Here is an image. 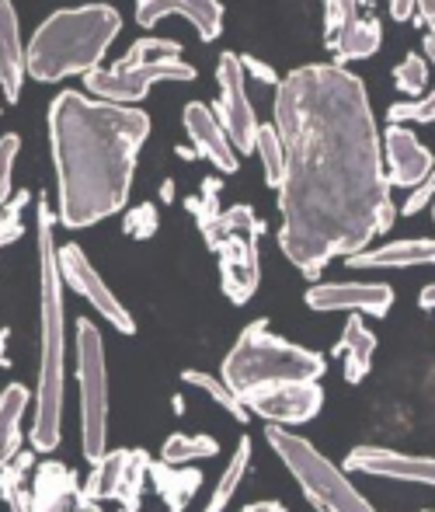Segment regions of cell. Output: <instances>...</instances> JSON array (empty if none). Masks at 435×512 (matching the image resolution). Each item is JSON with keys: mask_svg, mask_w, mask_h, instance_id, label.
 I'll return each mask as SVG.
<instances>
[{"mask_svg": "<svg viewBox=\"0 0 435 512\" xmlns=\"http://www.w3.org/2000/svg\"><path fill=\"white\" fill-rule=\"evenodd\" d=\"M272 119L286 147L275 189L279 251L303 276H317L394 223L383 136L362 77L338 63L289 70L275 88Z\"/></svg>", "mask_w": 435, "mask_h": 512, "instance_id": "obj_1", "label": "cell"}, {"mask_svg": "<svg viewBox=\"0 0 435 512\" xmlns=\"http://www.w3.org/2000/svg\"><path fill=\"white\" fill-rule=\"evenodd\" d=\"M147 136L150 115L143 108L101 102L84 91H60L49 105L56 220L84 230L122 213Z\"/></svg>", "mask_w": 435, "mask_h": 512, "instance_id": "obj_2", "label": "cell"}, {"mask_svg": "<svg viewBox=\"0 0 435 512\" xmlns=\"http://www.w3.org/2000/svg\"><path fill=\"white\" fill-rule=\"evenodd\" d=\"M56 213L46 196L35 203V255H39V384L28 439L35 453H53L63 436V394H67V307L56 244Z\"/></svg>", "mask_w": 435, "mask_h": 512, "instance_id": "obj_3", "label": "cell"}, {"mask_svg": "<svg viewBox=\"0 0 435 512\" xmlns=\"http://www.w3.org/2000/svg\"><path fill=\"white\" fill-rule=\"evenodd\" d=\"M119 32V11L105 0L53 11L25 42L28 77H35L39 84H60L74 74L87 77L91 70H98Z\"/></svg>", "mask_w": 435, "mask_h": 512, "instance_id": "obj_4", "label": "cell"}, {"mask_svg": "<svg viewBox=\"0 0 435 512\" xmlns=\"http://www.w3.org/2000/svg\"><path fill=\"white\" fill-rule=\"evenodd\" d=\"M220 178L209 175L202 182L199 196H188L185 206L188 213L199 223V234L206 241L209 251H216L220 258V286L223 297L230 304H248L261 286V234H265V223L255 216V209L237 203L230 209H220Z\"/></svg>", "mask_w": 435, "mask_h": 512, "instance_id": "obj_5", "label": "cell"}, {"mask_svg": "<svg viewBox=\"0 0 435 512\" xmlns=\"http://www.w3.org/2000/svg\"><path fill=\"white\" fill-rule=\"evenodd\" d=\"M321 377H324V356L272 335L268 321H251L237 335L234 349L223 356V380L241 398L275 384H296V380H321Z\"/></svg>", "mask_w": 435, "mask_h": 512, "instance_id": "obj_6", "label": "cell"}, {"mask_svg": "<svg viewBox=\"0 0 435 512\" xmlns=\"http://www.w3.org/2000/svg\"><path fill=\"white\" fill-rule=\"evenodd\" d=\"M164 81H195V67L185 63L181 42L161 39V35H143L129 46V53L115 67L91 70L84 77V91H91V98H101V102L136 105Z\"/></svg>", "mask_w": 435, "mask_h": 512, "instance_id": "obj_7", "label": "cell"}, {"mask_svg": "<svg viewBox=\"0 0 435 512\" xmlns=\"http://www.w3.org/2000/svg\"><path fill=\"white\" fill-rule=\"evenodd\" d=\"M0 499L11 512H105L84 492L74 467L60 460H42L35 467V457L25 450L0 467Z\"/></svg>", "mask_w": 435, "mask_h": 512, "instance_id": "obj_8", "label": "cell"}, {"mask_svg": "<svg viewBox=\"0 0 435 512\" xmlns=\"http://www.w3.org/2000/svg\"><path fill=\"white\" fill-rule=\"evenodd\" d=\"M268 446L279 453L286 471L296 478L300 492L317 512H376L362 499V492L345 478L338 464H331L310 439L300 432H289L286 425H268Z\"/></svg>", "mask_w": 435, "mask_h": 512, "instance_id": "obj_9", "label": "cell"}, {"mask_svg": "<svg viewBox=\"0 0 435 512\" xmlns=\"http://www.w3.org/2000/svg\"><path fill=\"white\" fill-rule=\"evenodd\" d=\"M77 384H81V453L98 464L108 453V366L105 342L91 317L77 321Z\"/></svg>", "mask_w": 435, "mask_h": 512, "instance_id": "obj_10", "label": "cell"}, {"mask_svg": "<svg viewBox=\"0 0 435 512\" xmlns=\"http://www.w3.org/2000/svg\"><path fill=\"white\" fill-rule=\"evenodd\" d=\"M216 88H220V98L213 105L216 119L227 126L237 154H255L261 122L248 98V74H244L241 53H234V49L220 53V60H216Z\"/></svg>", "mask_w": 435, "mask_h": 512, "instance_id": "obj_11", "label": "cell"}, {"mask_svg": "<svg viewBox=\"0 0 435 512\" xmlns=\"http://www.w3.org/2000/svg\"><path fill=\"white\" fill-rule=\"evenodd\" d=\"M150 464L154 460L147 450H108L98 464H91V478L84 481V492L94 502H119L122 512H140Z\"/></svg>", "mask_w": 435, "mask_h": 512, "instance_id": "obj_12", "label": "cell"}, {"mask_svg": "<svg viewBox=\"0 0 435 512\" xmlns=\"http://www.w3.org/2000/svg\"><path fill=\"white\" fill-rule=\"evenodd\" d=\"M60 269H63V283H67L70 290L81 293L87 304L94 307V314L105 317L119 335H136L133 314H129V310L122 307V300L105 286V279H101V272L94 269L91 258L84 255L81 244H74V241L63 244L60 248Z\"/></svg>", "mask_w": 435, "mask_h": 512, "instance_id": "obj_13", "label": "cell"}, {"mask_svg": "<svg viewBox=\"0 0 435 512\" xmlns=\"http://www.w3.org/2000/svg\"><path fill=\"white\" fill-rule=\"evenodd\" d=\"M251 415L272 425H303L324 408V391L317 380H296V384H275L244 398Z\"/></svg>", "mask_w": 435, "mask_h": 512, "instance_id": "obj_14", "label": "cell"}, {"mask_svg": "<svg viewBox=\"0 0 435 512\" xmlns=\"http://www.w3.org/2000/svg\"><path fill=\"white\" fill-rule=\"evenodd\" d=\"M307 307L317 314H373L387 317L394 307V290L387 283H314L307 290Z\"/></svg>", "mask_w": 435, "mask_h": 512, "instance_id": "obj_15", "label": "cell"}, {"mask_svg": "<svg viewBox=\"0 0 435 512\" xmlns=\"http://www.w3.org/2000/svg\"><path fill=\"white\" fill-rule=\"evenodd\" d=\"M345 471L435 488V457H418V453H401V450H383V446H355V450L345 457Z\"/></svg>", "mask_w": 435, "mask_h": 512, "instance_id": "obj_16", "label": "cell"}, {"mask_svg": "<svg viewBox=\"0 0 435 512\" xmlns=\"http://www.w3.org/2000/svg\"><path fill=\"white\" fill-rule=\"evenodd\" d=\"M181 122H185V133H188V140H192L195 154L213 164L220 175H234V171L241 168V154H237L227 126L216 119L213 105L188 102L185 112H181Z\"/></svg>", "mask_w": 435, "mask_h": 512, "instance_id": "obj_17", "label": "cell"}, {"mask_svg": "<svg viewBox=\"0 0 435 512\" xmlns=\"http://www.w3.org/2000/svg\"><path fill=\"white\" fill-rule=\"evenodd\" d=\"M383 164H387L390 185H401V189H418L435 171L432 150L408 126H394V122L383 133Z\"/></svg>", "mask_w": 435, "mask_h": 512, "instance_id": "obj_18", "label": "cell"}, {"mask_svg": "<svg viewBox=\"0 0 435 512\" xmlns=\"http://www.w3.org/2000/svg\"><path fill=\"white\" fill-rule=\"evenodd\" d=\"M185 18L199 32L202 42L220 39L223 32V4L220 0H136V21L140 28H154L164 18Z\"/></svg>", "mask_w": 435, "mask_h": 512, "instance_id": "obj_19", "label": "cell"}, {"mask_svg": "<svg viewBox=\"0 0 435 512\" xmlns=\"http://www.w3.org/2000/svg\"><path fill=\"white\" fill-rule=\"evenodd\" d=\"M25 77V39H21L18 11L11 0H0V91L11 98V105L21 98Z\"/></svg>", "mask_w": 435, "mask_h": 512, "instance_id": "obj_20", "label": "cell"}, {"mask_svg": "<svg viewBox=\"0 0 435 512\" xmlns=\"http://www.w3.org/2000/svg\"><path fill=\"white\" fill-rule=\"evenodd\" d=\"M352 269H418V265H435V237H415V241H390L373 251L345 258Z\"/></svg>", "mask_w": 435, "mask_h": 512, "instance_id": "obj_21", "label": "cell"}, {"mask_svg": "<svg viewBox=\"0 0 435 512\" xmlns=\"http://www.w3.org/2000/svg\"><path fill=\"white\" fill-rule=\"evenodd\" d=\"M383 46V28L376 18H352L342 28L328 35V49L335 53V63H352V60H369L373 53H380Z\"/></svg>", "mask_w": 435, "mask_h": 512, "instance_id": "obj_22", "label": "cell"}, {"mask_svg": "<svg viewBox=\"0 0 435 512\" xmlns=\"http://www.w3.org/2000/svg\"><path fill=\"white\" fill-rule=\"evenodd\" d=\"M335 356L345 359V384H362L373 366V356H376V335L366 328L362 314H352L345 321V331L342 338L335 342Z\"/></svg>", "mask_w": 435, "mask_h": 512, "instance_id": "obj_23", "label": "cell"}, {"mask_svg": "<svg viewBox=\"0 0 435 512\" xmlns=\"http://www.w3.org/2000/svg\"><path fill=\"white\" fill-rule=\"evenodd\" d=\"M150 481H154V492L164 499L168 512H185L188 502L195 499V492L202 488V471L188 464H164L154 460L150 464Z\"/></svg>", "mask_w": 435, "mask_h": 512, "instance_id": "obj_24", "label": "cell"}, {"mask_svg": "<svg viewBox=\"0 0 435 512\" xmlns=\"http://www.w3.org/2000/svg\"><path fill=\"white\" fill-rule=\"evenodd\" d=\"M32 401L35 398L25 384H7L0 391V467H7L21 453V422Z\"/></svg>", "mask_w": 435, "mask_h": 512, "instance_id": "obj_25", "label": "cell"}, {"mask_svg": "<svg viewBox=\"0 0 435 512\" xmlns=\"http://www.w3.org/2000/svg\"><path fill=\"white\" fill-rule=\"evenodd\" d=\"M251 450H255L251 436H241V443H237L227 471L220 474V481H216L213 495H209V502H206V509H202V512H227V506L234 502V495H237V488H241L244 474H248V467H251Z\"/></svg>", "mask_w": 435, "mask_h": 512, "instance_id": "obj_26", "label": "cell"}, {"mask_svg": "<svg viewBox=\"0 0 435 512\" xmlns=\"http://www.w3.org/2000/svg\"><path fill=\"white\" fill-rule=\"evenodd\" d=\"M181 380H185L188 387H199V391L206 394V398H213L216 405L227 411V415H234L241 425H248V418H251L248 405H244L241 394L230 391L223 377H213V373H202V370H185V373H181Z\"/></svg>", "mask_w": 435, "mask_h": 512, "instance_id": "obj_27", "label": "cell"}, {"mask_svg": "<svg viewBox=\"0 0 435 512\" xmlns=\"http://www.w3.org/2000/svg\"><path fill=\"white\" fill-rule=\"evenodd\" d=\"M216 453H220V443L213 436H188V432H174V436H168V443L161 446L164 464H192V460H209Z\"/></svg>", "mask_w": 435, "mask_h": 512, "instance_id": "obj_28", "label": "cell"}, {"mask_svg": "<svg viewBox=\"0 0 435 512\" xmlns=\"http://www.w3.org/2000/svg\"><path fill=\"white\" fill-rule=\"evenodd\" d=\"M255 154L261 157V171H265L268 189H279L282 171H286V147H282V136L275 126H261L255 140Z\"/></svg>", "mask_w": 435, "mask_h": 512, "instance_id": "obj_29", "label": "cell"}, {"mask_svg": "<svg viewBox=\"0 0 435 512\" xmlns=\"http://www.w3.org/2000/svg\"><path fill=\"white\" fill-rule=\"evenodd\" d=\"M394 84L408 98H422L425 88H429V60L422 53H408L394 67Z\"/></svg>", "mask_w": 435, "mask_h": 512, "instance_id": "obj_30", "label": "cell"}, {"mask_svg": "<svg viewBox=\"0 0 435 512\" xmlns=\"http://www.w3.org/2000/svg\"><path fill=\"white\" fill-rule=\"evenodd\" d=\"M28 203H32V192L21 189V192H14L4 206H0V248H7V244L18 241V237L25 234V227H21V213H25Z\"/></svg>", "mask_w": 435, "mask_h": 512, "instance_id": "obj_31", "label": "cell"}, {"mask_svg": "<svg viewBox=\"0 0 435 512\" xmlns=\"http://www.w3.org/2000/svg\"><path fill=\"white\" fill-rule=\"evenodd\" d=\"M157 223H161V216H157L154 203H136L122 216V230H126V237H133V241H150V237L157 234Z\"/></svg>", "mask_w": 435, "mask_h": 512, "instance_id": "obj_32", "label": "cell"}, {"mask_svg": "<svg viewBox=\"0 0 435 512\" xmlns=\"http://www.w3.org/2000/svg\"><path fill=\"white\" fill-rule=\"evenodd\" d=\"M387 119L394 126H404V122H435V88L422 98H411V102H397L387 108Z\"/></svg>", "mask_w": 435, "mask_h": 512, "instance_id": "obj_33", "label": "cell"}, {"mask_svg": "<svg viewBox=\"0 0 435 512\" xmlns=\"http://www.w3.org/2000/svg\"><path fill=\"white\" fill-rule=\"evenodd\" d=\"M18 150H21V136L18 133L0 136V206L11 199V182H14V161H18Z\"/></svg>", "mask_w": 435, "mask_h": 512, "instance_id": "obj_34", "label": "cell"}, {"mask_svg": "<svg viewBox=\"0 0 435 512\" xmlns=\"http://www.w3.org/2000/svg\"><path fill=\"white\" fill-rule=\"evenodd\" d=\"M359 4L362 0H328V14H324V28H328V35L335 32V28H342L345 21L359 18Z\"/></svg>", "mask_w": 435, "mask_h": 512, "instance_id": "obj_35", "label": "cell"}, {"mask_svg": "<svg viewBox=\"0 0 435 512\" xmlns=\"http://www.w3.org/2000/svg\"><path fill=\"white\" fill-rule=\"evenodd\" d=\"M432 203H435V171H432L429 178H425L422 185H418L415 192H411V199L401 206V216H418L422 209H429Z\"/></svg>", "mask_w": 435, "mask_h": 512, "instance_id": "obj_36", "label": "cell"}, {"mask_svg": "<svg viewBox=\"0 0 435 512\" xmlns=\"http://www.w3.org/2000/svg\"><path fill=\"white\" fill-rule=\"evenodd\" d=\"M241 63H244V74H248V77H255V81H261V84H272V88H279L282 77L275 74V70L268 67L265 60H258V56H241Z\"/></svg>", "mask_w": 435, "mask_h": 512, "instance_id": "obj_37", "label": "cell"}, {"mask_svg": "<svg viewBox=\"0 0 435 512\" xmlns=\"http://www.w3.org/2000/svg\"><path fill=\"white\" fill-rule=\"evenodd\" d=\"M418 21L429 28V35H425V53H429V63H435V0H418Z\"/></svg>", "mask_w": 435, "mask_h": 512, "instance_id": "obj_38", "label": "cell"}, {"mask_svg": "<svg viewBox=\"0 0 435 512\" xmlns=\"http://www.w3.org/2000/svg\"><path fill=\"white\" fill-rule=\"evenodd\" d=\"M418 14V0H390V18L411 21Z\"/></svg>", "mask_w": 435, "mask_h": 512, "instance_id": "obj_39", "label": "cell"}, {"mask_svg": "<svg viewBox=\"0 0 435 512\" xmlns=\"http://www.w3.org/2000/svg\"><path fill=\"white\" fill-rule=\"evenodd\" d=\"M241 512H286V509H282V502H251Z\"/></svg>", "mask_w": 435, "mask_h": 512, "instance_id": "obj_40", "label": "cell"}, {"mask_svg": "<svg viewBox=\"0 0 435 512\" xmlns=\"http://www.w3.org/2000/svg\"><path fill=\"white\" fill-rule=\"evenodd\" d=\"M418 304H422L425 310H435V283H429L422 293H418Z\"/></svg>", "mask_w": 435, "mask_h": 512, "instance_id": "obj_41", "label": "cell"}, {"mask_svg": "<svg viewBox=\"0 0 435 512\" xmlns=\"http://www.w3.org/2000/svg\"><path fill=\"white\" fill-rule=\"evenodd\" d=\"M7 338H11V328H0V366H7Z\"/></svg>", "mask_w": 435, "mask_h": 512, "instance_id": "obj_42", "label": "cell"}, {"mask_svg": "<svg viewBox=\"0 0 435 512\" xmlns=\"http://www.w3.org/2000/svg\"><path fill=\"white\" fill-rule=\"evenodd\" d=\"M161 199H164V203H174V182H171V178L161 185Z\"/></svg>", "mask_w": 435, "mask_h": 512, "instance_id": "obj_43", "label": "cell"}, {"mask_svg": "<svg viewBox=\"0 0 435 512\" xmlns=\"http://www.w3.org/2000/svg\"><path fill=\"white\" fill-rule=\"evenodd\" d=\"M178 157H185V161H195L199 154H195V147H178Z\"/></svg>", "mask_w": 435, "mask_h": 512, "instance_id": "obj_44", "label": "cell"}, {"mask_svg": "<svg viewBox=\"0 0 435 512\" xmlns=\"http://www.w3.org/2000/svg\"><path fill=\"white\" fill-rule=\"evenodd\" d=\"M171 408H174V415H181V411H185V401H181V398H178V394H174Z\"/></svg>", "mask_w": 435, "mask_h": 512, "instance_id": "obj_45", "label": "cell"}, {"mask_svg": "<svg viewBox=\"0 0 435 512\" xmlns=\"http://www.w3.org/2000/svg\"><path fill=\"white\" fill-rule=\"evenodd\" d=\"M432 220H435V203H432Z\"/></svg>", "mask_w": 435, "mask_h": 512, "instance_id": "obj_46", "label": "cell"}, {"mask_svg": "<svg viewBox=\"0 0 435 512\" xmlns=\"http://www.w3.org/2000/svg\"><path fill=\"white\" fill-rule=\"evenodd\" d=\"M0 108H4V102H0Z\"/></svg>", "mask_w": 435, "mask_h": 512, "instance_id": "obj_47", "label": "cell"}]
</instances>
